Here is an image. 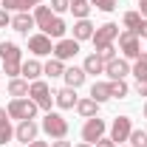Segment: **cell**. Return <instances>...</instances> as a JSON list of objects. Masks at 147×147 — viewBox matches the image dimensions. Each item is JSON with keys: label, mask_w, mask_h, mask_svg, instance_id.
<instances>
[{"label": "cell", "mask_w": 147, "mask_h": 147, "mask_svg": "<svg viewBox=\"0 0 147 147\" xmlns=\"http://www.w3.org/2000/svg\"><path fill=\"white\" fill-rule=\"evenodd\" d=\"M119 37V26L116 23H105V26H99L96 31H93V48L99 51V48H105V45H113V40Z\"/></svg>", "instance_id": "obj_6"}, {"label": "cell", "mask_w": 147, "mask_h": 147, "mask_svg": "<svg viewBox=\"0 0 147 147\" xmlns=\"http://www.w3.org/2000/svg\"><path fill=\"white\" fill-rule=\"evenodd\" d=\"M96 54L102 57V62H110V59H116V48H113V45H105V48H99Z\"/></svg>", "instance_id": "obj_34"}, {"label": "cell", "mask_w": 147, "mask_h": 147, "mask_svg": "<svg viewBox=\"0 0 147 147\" xmlns=\"http://www.w3.org/2000/svg\"><path fill=\"white\" fill-rule=\"evenodd\" d=\"M6 110H9V119H17V122H23V119H34L40 108H37V102H34V99L23 96V99H11Z\"/></svg>", "instance_id": "obj_3"}, {"label": "cell", "mask_w": 147, "mask_h": 147, "mask_svg": "<svg viewBox=\"0 0 147 147\" xmlns=\"http://www.w3.org/2000/svg\"><path fill=\"white\" fill-rule=\"evenodd\" d=\"M127 82L125 79H110V99H125L127 96Z\"/></svg>", "instance_id": "obj_26"}, {"label": "cell", "mask_w": 147, "mask_h": 147, "mask_svg": "<svg viewBox=\"0 0 147 147\" xmlns=\"http://www.w3.org/2000/svg\"><path fill=\"white\" fill-rule=\"evenodd\" d=\"M54 17H57V14L51 11V6H42V3H40V6L34 9V23H37L40 31H45V28L51 26V20H54Z\"/></svg>", "instance_id": "obj_16"}, {"label": "cell", "mask_w": 147, "mask_h": 147, "mask_svg": "<svg viewBox=\"0 0 147 147\" xmlns=\"http://www.w3.org/2000/svg\"><path fill=\"white\" fill-rule=\"evenodd\" d=\"M93 31H96V28H93L91 20H76V23H74V40H76V42H82V40H91Z\"/></svg>", "instance_id": "obj_18"}, {"label": "cell", "mask_w": 147, "mask_h": 147, "mask_svg": "<svg viewBox=\"0 0 147 147\" xmlns=\"http://www.w3.org/2000/svg\"><path fill=\"white\" fill-rule=\"evenodd\" d=\"M28 79H20V76H14V79H9V96H14V99H23V96H28Z\"/></svg>", "instance_id": "obj_19"}, {"label": "cell", "mask_w": 147, "mask_h": 147, "mask_svg": "<svg viewBox=\"0 0 147 147\" xmlns=\"http://www.w3.org/2000/svg\"><path fill=\"white\" fill-rule=\"evenodd\" d=\"M40 3H42V0H23V6H26V11H28V9H37Z\"/></svg>", "instance_id": "obj_40"}, {"label": "cell", "mask_w": 147, "mask_h": 147, "mask_svg": "<svg viewBox=\"0 0 147 147\" xmlns=\"http://www.w3.org/2000/svg\"><path fill=\"white\" fill-rule=\"evenodd\" d=\"M42 74H48L51 79H57V76H62V74H65V62H62V59H57V57H51V59L42 65Z\"/></svg>", "instance_id": "obj_25"}, {"label": "cell", "mask_w": 147, "mask_h": 147, "mask_svg": "<svg viewBox=\"0 0 147 147\" xmlns=\"http://www.w3.org/2000/svg\"><path fill=\"white\" fill-rule=\"evenodd\" d=\"M42 133L45 136H51V139H65L68 136V119L62 116V113H54V110H48L45 116H42Z\"/></svg>", "instance_id": "obj_2"}, {"label": "cell", "mask_w": 147, "mask_h": 147, "mask_svg": "<svg viewBox=\"0 0 147 147\" xmlns=\"http://www.w3.org/2000/svg\"><path fill=\"white\" fill-rule=\"evenodd\" d=\"M144 116H147V102H144Z\"/></svg>", "instance_id": "obj_44"}, {"label": "cell", "mask_w": 147, "mask_h": 147, "mask_svg": "<svg viewBox=\"0 0 147 147\" xmlns=\"http://www.w3.org/2000/svg\"><path fill=\"white\" fill-rule=\"evenodd\" d=\"M82 71L85 74H105V62H102V57L99 54H88L85 57V62H82Z\"/></svg>", "instance_id": "obj_20"}, {"label": "cell", "mask_w": 147, "mask_h": 147, "mask_svg": "<svg viewBox=\"0 0 147 147\" xmlns=\"http://www.w3.org/2000/svg\"><path fill=\"white\" fill-rule=\"evenodd\" d=\"M96 110H99V102L91 99V96H85V99H79V102H76V113H79V116H85V119L96 116Z\"/></svg>", "instance_id": "obj_22"}, {"label": "cell", "mask_w": 147, "mask_h": 147, "mask_svg": "<svg viewBox=\"0 0 147 147\" xmlns=\"http://www.w3.org/2000/svg\"><path fill=\"white\" fill-rule=\"evenodd\" d=\"M0 88H3V82H0Z\"/></svg>", "instance_id": "obj_47"}, {"label": "cell", "mask_w": 147, "mask_h": 147, "mask_svg": "<svg viewBox=\"0 0 147 147\" xmlns=\"http://www.w3.org/2000/svg\"><path fill=\"white\" fill-rule=\"evenodd\" d=\"M122 23H125L127 31H136V28L142 26V14H139V11H127V14L122 17Z\"/></svg>", "instance_id": "obj_29"}, {"label": "cell", "mask_w": 147, "mask_h": 147, "mask_svg": "<svg viewBox=\"0 0 147 147\" xmlns=\"http://www.w3.org/2000/svg\"><path fill=\"white\" fill-rule=\"evenodd\" d=\"M54 102H57V108L59 110H71L76 108V102H79V96H76V88H59V91L54 93Z\"/></svg>", "instance_id": "obj_12"}, {"label": "cell", "mask_w": 147, "mask_h": 147, "mask_svg": "<svg viewBox=\"0 0 147 147\" xmlns=\"http://www.w3.org/2000/svg\"><path fill=\"white\" fill-rule=\"evenodd\" d=\"M71 3H79V0H71Z\"/></svg>", "instance_id": "obj_46"}, {"label": "cell", "mask_w": 147, "mask_h": 147, "mask_svg": "<svg viewBox=\"0 0 147 147\" xmlns=\"http://www.w3.org/2000/svg\"><path fill=\"white\" fill-rule=\"evenodd\" d=\"M93 9H99V11H113L116 9V0H88Z\"/></svg>", "instance_id": "obj_31"}, {"label": "cell", "mask_w": 147, "mask_h": 147, "mask_svg": "<svg viewBox=\"0 0 147 147\" xmlns=\"http://www.w3.org/2000/svg\"><path fill=\"white\" fill-rule=\"evenodd\" d=\"M28 99H34L37 108L40 110H51V102H54V96H51V88H48V82H42V79H37L28 85Z\"/></svg>", "instance_id": "obj_4"}, {"label": "cell", "mask_w": 147, "mask_h": 147, "mask_svg": "<svg viewBox=\"0 0 147 147\" xmlns=\"http://www.w3.org/2000/svg\"><path fill=\"white\" fill-rule=\"evenodd\" d=\"M34 14H28V11H17L14 17H11V28L20 31V34H28V28H34Z\"/></svg>", "instance_id": "obj_15"}, {"label": "cell", "mask_w": 147, "mask_h": 147, "mask_svg": "<svg viewBox=\"0 0 147 147\" xmlns=\"http://www.w3.org/2000/svg\"><path fill=\"white\" fill-rule=\"evenodd\" d=\"M119 48H122V54H125V59H136V57L142 54V42H139V37H136V31H119Z\"/></svg>", "instance_id": "obj_5"}, {"label": "cell", "mask_w": 147, "mask_h": 147, "mask_svg": "<svg viewBox=\"0 0 147 147\" xmlns=\"http://www.w3.org/2000/svg\"><path fill=\"white\" fill-rule=\"evenodd\" d=\"M136 37L139 40H147V20H142V26L136 28Z\"/></svg>", "instance_id": "obj_36"}, {"label": "cell", "mask_w": 147, "mask_h": 147, "mask_svg": "<svg viewBox=\"0 0 147 147\" xmlns=\"http://www.w3.org/2000/svg\"><path fill=\"white\" fill-rule=\"evenodd\" d=\"M65 85L68 88H79V85H85V79H88V74L82 71V68H76V65H71V68H65Z\"/></svg>", "instance_id": "obj_17"}, {"label": "cell", "mask_w": 147, "mask_h": 147, "mask_svg": "<svg viewBox=\"0 0 147 147\" xmlns=\"http://www.w3.org/2000/svg\"><path fill=\"white\" fill-rule=\"evenodd\" d=\"M0 62H3V74L9 79L20 76V65H23V51L17 42H0Z\"/></svg>", "instance_id": "obj_1"}, {"label": "cell", "mask_w": 147, "mask_h": 147, "mask_svg": "<svg viewBox=\"0 0 147 147\" xmlns=\"http://www.w3.org/2000/svg\"><path fill=\"white\" fill-rule=\"evenodd\" d=\"M71 9V0H51V11L54 14H65Z\"/></svg>", "instance_id": "obj_33"}, {"label": "cell", "mask_w": 147, "mask_h": 147, "mask_svg": "<svg viewBox=\"0 0 147 147\" xmlns=\"http://www.w3.org/2000/svg\"><path fill=\"white\" fill-rule=\"evenodd\" d=\"M28 147H48V144H45V142H37V139H34V142H31Z\"/></svg>", "instance_id": "obj_42"}, {"label": "cell", "mask_w": 147, "mask_h": 147, "mask_svg": "<svg viewBox=\"0 0 147 147\" xmlns=\"http://www.w3.org/2000/svg\"><path fill=\"white\" fill-rule=\"evenodd\" d=\"M6 26H11V14L6 9H0V28H6Z\"/></svg>", "instance_id": "obj_35"}, {"label": "cell", "mask_w": 147, "mask_h": 147, "mask_svg": "<svg viewBox=\"0 0 147 147\" xmlns=\"http://www.w3.org/2000/svg\"><path fill=\"white\" fill-rule=\"evenodd\" d=\"M76 54H79V42H76L74 37H62V40L54 42V57H57V59L68 62V59H74Z\"/></svg>", "instance_id": "obj_8"}, {"label": "cell", "mask_w": 147, "mask_h": 147, "mask_svg": "<svg viewBox=\"0 0 147 147\" xmlns=\"http://www.w3.org/2000/svg\"><path fill=\"white\" fill-rule=\"evenodd\" d=\"M65 31H68L65 20H62V17H54V20H51V26H48L42 34H48L51 40H62V37H65Z\"/></svg>", "instance_id": "obj_23"}, {"label": "cell", "mask_w": 147, "mask_h": 147, "mask_svg": "<svg viewBox=\"0 0 147 147\" xmlns=\"http://www.w3.org/2000/svg\"><path fill=\"white\" fill-rule=\"evenodd\" d=\"M37 133H40V125H37L34 119H23L17 127H14V139L17 142H26V144H31L37 139Z\"/></svg>", "instance_id": "obj_11"}, {"label": "cell", "mask_w": 147, "mask_h": 147, "mask_svg": "<svg viewBox=\"0 0 147 147\" xmlns=\"http://www.w3.org/2000/svg\"><path fill=\"white\" fill-rule=\"evenodd\" d=\"M139 14L142 20H147V0H139Z\"/></svg>", "instance_id": "obj_39"}, {"label": "cell", "mask_w": 147, "mask_h": 147, "mask_svg": "<svg viewBox=\"0 0 147 147\" xmlns=\"http://www.w3.org/2000/svg\"><path fill=\"white\" fill-rule=\"evenodd\" d=\"M91 99H96L99 105L110 99V82H93L91 85Z\"/></svg>", "instance_id": "obj_24"}, {"label": "cell", "mask_w": 147, "mask_h": 147, "mask_svg": "<svg viewBox=\"0 0 147 147\" xmlns=\"http://www.w3.org/2000/svg\"><path fill=\"white\" fill-rule=\"evenodd\" d=\"M105 130H108L105 119H99V116H91V119L85 122V127H82V142H88V144H96V142L105 136Z\"/></svg>", "instance_id": "obj_7"}, {"label": "cell", "mask_w": 147, "mask_h": 147, "mask_svg": "<svg viewBox=\"0 0 147 147\" xmlns=\"http://www.w3.org/2000/svg\"><path fill=\"white\" fill-rule=\"evenodd\" d=\"M28 51L34 57H48V54H54V45H51V37L48 34H31L28 37Z\"/></svg>", "instance_id": "obj_10"}, {"label": "cell", "mask_w": 147, "mask_h": 147, "mask_svg": "<svg viewBox=\"0 0 147 147\" xmlns=\"http://www.w3.org/2000/svg\"><path fill=\"white\" fill-rule=\"evenodd\" d=\"M93 147H119V144H116L113 139H105V136H102V139H99V142H96Z\"/></svg>", "instance_id": "obj_37"}, {"label": "cell", "mask_w": 147, "mask_h": 147, "mask_svg": "<svg viewBox=\"0 0 147 147\" xmlns=\"http://www.w3.org/2000/svg\"><path fill=\"white\" fill-rule=\"evenodd\" d=\"M51 147H71V142H65V139H54V144Z\"/></svg>", "instance_id": "obj_41"}, {"label": "cell", "mask_w": 147, "mask_h": 147, "mask_svg": "<svg viewBox=\"0 0 147 147\" xmlns=\"http://www.w3.org/2000/svg\"><path fill=\"white\" fill-rule=\"evenodd\" d=\"M76 147H93V144H88V142H82V144H76Z\"/></svg>", "instance_id": "obj_43"}, {"label": "cell", "mask_w": 147, "mask_h": 147, "mask_svg": "<svg viewBox=\"0 0 147 147\" xmlns=\"http://www.w3.org/2000/svg\"><path fill=\"white\" fill-rule=\"evenodd\" d=\"M136 91H139V96H147V79H142V82L136 85Z\"/></svg>", "instance_id": "obj_38"}, {"label": "cell", "mask_w": 147, "mask_h": 147, "mask_svg": "<svg viewBox=\"0 0 147 147\" xmlns=\"http://www.w3.org/2000/svg\"><path fill=\"white\" fill-rule=\"evenodd\" d=\"M130 133H133V122H130V116H116L113 119V125H110V139L113 142H127Z\"/></svg>", "instance_id": "obj_9"}, {"label": "cell", "mask_w": 147, "mask_h": 147, "mask_svg": "<svg viewBox=\"0 0 147 147\" xmlns=\"http://www.w3.org/2000/svg\"><path fill=\"white\" fill-rule=\"evenodd\" d=\"M119 147H133V144H119Z\"/></svg>", "instance_id": "obj_45"}, {"label": "cell", "mask_w": 147, "mask_h": 147, "mask_svg": "<svg viewBox=\"0 0 147 147\" xmlns=\"http://www.w3.org/2000/svg\"><path fill=\"white\" fill-rule=\"evenodd\" d=\"M127 142H130L133 147H147V130H133Z\"/></svg>", "instance_id": "obj_30"}, {"label": "cell", "mask_w": 147, "mask_h": 147, "mask_svg": "<svg viewBox=\"0 0 147 147\" xmlns=\"http://www.w3.org/2000/svg\"><path fill=\"white\" fill-rule=\"evenodd\" d=\"M91 3H88V0H79V3H71V9H68V11H74V17L76 20H88V14H91Z\"/></svg>", "instance_id": "obj_27"}, {"label": "cell", "mask_w": 147, "mask_h": 147, "mask_svg": "<svg viewBox=\"0 0 147 147\" xmlns=\"http://www.w3.org/2000/svg\"><path fill=\"white\" fill-rule=\"evenodd\" d=\"M11 139H14V127H11L9 116H0V144H6Z\"/></svg>", "instance_id": "obj_28"}, {"label": "cell", "mask_w": 147, "mask_h": 147, "mask_svg": "<svg viewBox=\"0 0 147 147\" xmlns=\"http://www.w3.org/2000/svg\"><path fill=\"white\" fill-rule=\"evenodd\" d=\"M105 74H108L110 79H125V76L130 74V62H127V59H119V57H116V59L105 62Z\"/></svg>", "instance_id": "obj_13"}, {"label": "cell", "mask_w": 147, "mask_h": 147, "mask_svg": "<svg viewBox=\"0 0 147 147\" xmlns=\"http://www.w3.org/2000/svg\"><path fill=\"white\" fill-rule=\"evenodd\" d=\"M130 74L136 76V82L147 79V51H142V54L133 59V65H130Z\"/></svg>", "instance_id": "obj_21"}, {"label": "cell", "mask_w": 147, "mask_h": 147, "mask_svg": "<svg viewBox=\"0 0 147 147\" xmlns=\"http://www.w3.org/2000/svg\"><path fill=\"white\" fill-rule=\"evenodd\" d=\"M40 74H42V62H40V59H23V65H20V76H23V79L37 82Z\"/></svg>", "instance_id": "obj_14"}, {"label": "cell", "mask_w": 147, "mask_h": 147, "mask_svg": "<svg viewBox=\"0 0 147 147\" xmlns=\"http://www.w3.org/2000/svg\"><path fill=\"white\" fill-rule=\"evenodd\" d=\"M0 6H3L6 11H26L23 0H0Z\"/></svg>", "instance_id": "obj_32"}]
</instances>
